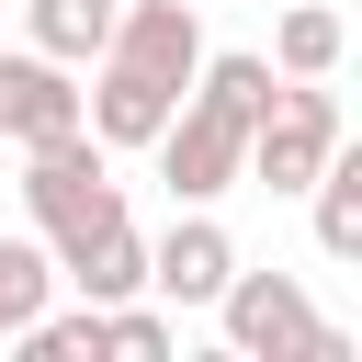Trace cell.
<instances>
[{
    "label": "cell",
    "instance_id": "52a82bcc",
    "mask_svg": "<svg viewBox=\"0 0 362 362\" xmlns=\"http://www.w3.org/2000/svg\"><path fill=\"white\" fill-rule=\"evenodd\" d=\"M68 124H79V68L11 45V57H0V136H11V147H45V136H68Z\"/></svg>",
    "mask_w": 362,
    "mask_h": 362
},
{
    "label": "cell",
    "instance_id": "ba28073f",
    "mask_svg": "<svg viewBox=\"0 0 362 362\" xmlns=\"http://www.w3.org/2000/svg\"><path fill=\"white\" fill-rule=\"evenodd\" d=\"M45 260H57V283H68L79 305H124V294H147V238H136V215H113L102 238L45 249Z\"/></svg>",
    "mask_w": 362,
    "mask_h": 362
},
{
    "label": "cell",
    "instance_id": "7a4b0ae2",
    "mask_svg": "<svg viewBox=\"0 0 362 362\" xmlns=\"http://www.w3.org/2000/svg\"><path fill=\"white\" fill-rule=\"evenodd\" d=\"M339 136H351V124H339V90H328V79H272V102H260V124H249V181H260V192H305Z\"/></svg>",
    "mask_w": 362,
    "mask_h": 362
},
{
    "label": "cell",
    "instance_id": "4fadbf2b",
    "mask_svg": "<svg viewBox=\"0 0 362 362\" xmlns=\"http://www.w3.org/2000/svg\"><path fill=\"white\" fill-rule=\"evenodd\" d=\"M34 305H57V260H45V238L23 226V238H0V339H23Z\"/></svg>",
    "mask_w": 362,
    "mask_h": 362
},
{
    "label": "cell",
    "instance_id": "277c9868",
    "mask_svg": "<svg viewBox=\"0 0 362 362\" xmlns=\"http://www.w3.org/2000/svg\"><path fill=\"white\" fill-rule=\"evenodd\" d=\"M147 158H158L170 204H226V192L249 181V124H226V113L181 102V113H170V124L147 136Z\"/></svg>",
    "mask_w": 362,
    "mask_h": 362
},
{
    "label": "cell",
    "instance_id": "3957f363",
    "mask_svg": "<svg viewBox=\"0 0 362 362\" xmlns=\"http://www.w3.org/2000/svg\"><path fill=\"white\" fill-rule=\"evenodd\" d=\"M215 328H226V362H305L328 317L305 305L294 272H249V260H238V272L215 283Z\"/></svg>",
    "mask_w": 362,
    "mask_h": 362
},
{
    "label": "cell",
    "instance_id": "30bf717a",
    "mask_svg": "<svg viewBox=\"0 0 362 362\" xmlns=\"http://www.w3.org/2000/svg\"><path fill=\"white\" fill-rule=\"evenodd\" d=\"M181 102H204V113H226V124H260V102H272V57H249V45H204V68H192Z\"/></svg>",
    "mask_w": 362,
    "mask_h": 362
},
{
    "label": "cell",
    "instance_id": "8fae6325",
    "mask_svg": "<svg viewBox=\"0 0 362 362\" xmlns=\"http://www.w3.org/2000/svg\"><path fill=\"white\" fill-rule=\"evenodd\" d=\"M113 11H124V0H23V45H34V57L90 68V57H102V34H113Z\"/></svg>",
    "mask_w": 362,
    "mask_h": 362
},
{
    "label": "cell",
    "instance_id": "9a60e30c",
    "mask_svg": "<svg viewBox=\"0 0 362 362\" xmlns=\"http://www.w3.org/2000/svg\"><path fill=\"white\" fill-rule=\"evenodd\" d=\"M23 351L34 362H102V305H34L23 317Z\"/></svg>",
    "mask_w": 362,
    "mask_h": 362
},
{
    "label": "cell",
    "instance_id": "5bb4252c",
    "mask_svg": "<svg viewBox=\"0 0 362 362\" xmlns=\"http://www.w3.org/2000/svg\"><path fill=\"white\" fill-rule=\"evenodd\" d=\"M102 351H124V362H170V351H181V305H147V294L102 305Z\"/></svg>",
    "mask_w": 362,
    "mask_h": 362
},
{
    "label": "cell",
    "instance_id": "7c38bea8",
    "mask_svg": "<svg viewBox=\"0 0 362 362\" xmlns=\"http://www.w3.org/2000/svg\"><path fill=\"white\" fill-rule=\"evenodd\" d=\"M305 204H317V249H328V260H362V158H351V136H339L328 170L305 181Z\"/></svg>",
    "mask_w": 362,
    "mask_h": 362
},
{
    "label": "cell",
    "instance_id": "5b68a950",
    "mask_svg": "<svg viewBox=\"0 0 362 362\" xmlns=\"http://www.w3.org/2000/svg\"><path fill=\"white\" fill-rule=\"evenodd\" d=\"M102 57H124L158 90H192V68H204V0H124L113 34H102Z\"/></svg>",
    "mask_w": 362,
    "mask_h": 362
},
{
    "label": "cell",
    "instance_id": "9c48e42d",
    "mask_svg": "<svg viewBox=\"0 0 362 362\" xmlns=\"http://www.w3.org/2000/svg\"><path fill=\"white\" fill-rule=\"evenodd\" d=\"M339 57H351V23H339L328 0L272 11V79H339Z\"/></svg>",
    "mask_w": 362,
    "mask_h": 362
},
{
    "label": "cell",
    "instance_id": "8992f818",
    "mask_svg": "<svg viewBox=\"0 0 362 362\" xmlns=\"http://www.w3.org/2000/svg\"><path fill=\"white\" fill-rule=\"evenodd\" d=\"M226 272H238V238L215 226V204H181L170 238H147V294L158 305H215Z\"/></svg>",
    "mask_w": 362,
    "mask_h": 362
},
{
    "label": "cell",
    "instance_id": "6da1fadb",
    "mask_svg": "<svg viewBox=\"0 0 362 362\" xmlns=\"http://www.w3.org/2000/svg\"><path fill=\"white\" fill-rule=\"evenodd\" d=\"M113 215H124V181H113V147H102L90 124H68V136L23 147V226H34L45 249L102 238Z\"/></svg>",
    "mask_w": 362,
    "mask_h": 362
}]
</instances>
